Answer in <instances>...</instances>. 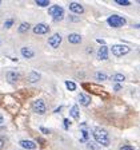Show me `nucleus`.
<instances>
[{"label":"nucleus","instance_id":"obj_1","mask_svg":"<svg viewBox=\"0 0 140 150\" xmlns=\"http://www.w3.org/2000/svg\"><path fill=\"white\" fill-rule=\"evenodd\" d=\"M93 138L99 145L102 146H108L109 145V135L107 133V130L102 127H95L93 129Z\"/></svg>","mask_w":140,"mask_h":150},{"label":"nucleus","instance_id":"obj_2","mask_svg":"<svg viewBox=\"0 0 140 150\" xmlns=\"http://www.w3.org/2000/svg\"><path fill=\"white\" fill-rule=\"evenodd\" d=\"M48 15L52 16L55 23H59L60 20H63V18H64V9L60 6H51L50 9H48Z\"/></svg>","mask_w":140,"mask_h":150},{"label":"nucleus","instance_id":"obj_3","mask_svg":"<svg viewBox=\"0 0 140 150\" xmlns=\"http://www.w3.org/2000/svg\"><path fill=\"white\" fill-rule=\"evenodd\" d=\"M83 86L87 88V90H90L92 94H96V95H100V97L108 98V93L103 90V87H100V86H96V84H91V83H84Z\"/></svg>","mask_w":140,"mask_h":150},{"label":"nucleus","instance_id":"obj_4","mask_svg":"<svg viewBox=\"0 0 140 150\" xmlns=\"http://www.w3.org/2000/svg\"><path fill=\"white\" fill-rule=\"evenodd\" d=\"M107 23H108L109 27L118 28V27H121V25L125 24V19L119 16V15H111L108 19H107Z\"/></svg>","mask_w":140,"mask_h":150},{"label":"nucleus","instance_id":"obj_5","mask_svg":"<svg viewBox=\"0 0 140 150\" xmlns=\"http://www.w3.org/2000/svg\"><path fill=\"white\" fill-rule=\"evenodd\" d=\"M111 51L115 56H124L130 52V47L125 46V44H113Z\"/></svg>","mask_w":140,"mask_h":150},{"label":"nucleus","instance_id":"obj_6","mask_svg":"<svg viewBox=\"0 0 140 150\" xmlns=\"http://www.w3.org/2000/svg\"><path fill=\"white\" fill-rule=\"evenodd\" d=\"M32 109H34V111L36 112V114L41 115V114L46 112L47 107H46V103H44L43 99H36L34 103H32Z\"/></svg>","mask_w":140,"mask_h":150},{"label":"nucleus","instance_id":"obj_7","mask_svg":"<svg viewBox=\"0 0 140 150\" xmlns=\"http://www.w3.org/2000/svg\"><path fill=\"white\" fill-rule=\"evenodd\" d=\"M50 32V25L46 24V23H39L34 27V34L36 35H44Z\"/></svg>","mask_w":140,"mask_h":150},{"label":"nucleus","instance_id":"obj_8","mask_svg":"<svg viewBox=\"0 0 140 150\" xmlns=\"http://www.w3.org/2000/svg\"><path fill=\"white\" fill-rule=\"evenodd\" d=\"M62 40L63 38L60 34H53L52 36H50V39H48V44H50L52 48H57V47L62 44Z\"/></svg>","mask_w":140,"mask_h":150},{"label":"nucleus","instance_id":"obj_9","mask_svg":"<svg viewBox=\"0 0 140 150\" xmlns=\"http://www.w3.org/2000/svg\"><path fill=\"white\" fill-rule=\"evenodd\" d=\"M69 9H71V12L76 13V15H81L84 12V7L79 3H71L69 4Z\"/></svg>","mask_w":140,"mask_h":150},{"label":"nucleus","instance_id":"obj_10","mask_svg":"<svg viewBox=\"0 0 140 150\" xmlns=\"http://www.w3.org/2000/svg\"><path fill=\"white\" fill-rule=\"evenodd\" d=\"M6 76H7V82L13 84L19 81V76H20V75H19V72H16V71H8Z\"/></svg>","mask_w":140,"mask_h":150},{"label":"nucleus","instance_id":"obj_11","mask_svg":"<svg viewBox=\"0 0 140 150\" xmlns=\"http://www.w3.org/2000/svg\"><path fill=\"white\" fill-rule=\"evenodd\" d=\"M19 145H20L22 147H24V149H27V150H34V149H36V144H35V142H32V141L22 139L20 142H19Z\"/></svg>","mask_w":140,"mask_h":150},{"label":"nucleus","instance_id":"obj_12","mask_svg":"<svg viewBox=\"0 0 140 150\" xmlns=\"http://www.w3.org/2000/svg\"><path fill=\"white\" fill-rule=\"evenodd\" d=\"M78 99H79V103H80L81 106H88L91 103V97L90 95H87V94H79V97H78Z\"/></svg>","mask_w":140,"mask_h":150},{"label":"nucleus","instance_id":"obj_13","mask_svg":"<svg viewBox=\"0 0 140 150\" xmlns=\"http://www.w3.org/2000/svg\"><path fill=\"white\" fill-rule=\"evenodd\" d=\"M97 58L102 60L108 59V48H107V46H102L99 48V51H97Z\"/></svg>","mask_w":140,"mask_h":150},{"label":"nucleus","instance_id":"obj_14","mask_svg":"<svg viewBox=\"0 0 140 150\" xmlns=\"http://www.w3.org/2000/svg\"><path fill=\"white\" fill-rule=\"evenodd\" d=\"M67 39H68V42L71 44H79L81 40H83L81 35H79V34H69Z\"/></svg>","mask_w":140,"mask_h":150},{"label":"nucleus","instance_id":"obj_15","mask_svg":"<svg viewBox=\"0 0 140 150\" xmlns=\"http://www.w3.org/2000/svg\"><path fill=\"white\" fill-rule=\"evenodd\" d=\"M22 55L24 56V58H27V59H31V58L35 56V51L32 50L31 47H23L22 48Z\"/></svg>","mask_w":140,"mask_h":150},{"label":"nucleus","instance_id":"obj_16","mask_svg":"<svg viewBox=\"0 0 140 150\" xmlns=\"http://www.w3.org/2000/svg\"><path fill=\"white\" fill-rule=\"evenodd\" d=\"M69 115H71L74 119H79V118H80V109H79L78 105L72 106V109L69 110Z\"/></svg>","mask_w":140,"mask_h":150},{"label":"nucleus","instance_id":"obj_17","mask_svg":"<svg viewBox=\"0 0 140 150\" xmlns=\"http://www.w3.org/2000/svg\"><path fill=\"white\" fill-rule=\"evenodd\" d=\"M39 79H40V74L36 71H32L28 75V82L29 83H36V82H39Z\"/></svg>","mask_w":140,"mask_h":150},{"label":"nucleus","instance_id":"obj_18","mask_svg":"<svg viewBox=\"0 0 140 150\" xmlns=\"http://www.w3.org/2000/svg\"><path fill=\"white\" fill-rule=\"evenodd\" d=\"M31 28V24L29 23H27V22H24V23H22V24L19 25V28H18V31H19V34H24V32H28V30Z\"/></svg>","mask_w":140,"mask_h":150},{"label":"nucleus","instance_id":"obj_19","mask_svg":"<svg viewBox=\"0 0 140 150\" xmlns=\"http://www.w3.org/2000/svg\"><path fill=\"white\" fill-rule=\"evenodd\" d=\"M88 141V130L85 127L81 129V138H80V142H87Z\"/></svg>","mask_w":140,"mask_h":150},{"label":"nucleus","instance_id":"obj_20","mask_svg":"<svg viewBox=\"0 0 140 150\" xmlns=\"http://www.w3.org/2000/svg\"><path fill=\"white\" fill-rule=\"evenodd\" d=\"M125 76L123 74H115L113 76H112V81L113 82H124Z\"/></svg>","mask_w":140,"mask_h":150},{"label":"nucleus","instance_id":"obj_21","mask_svg":"<svg viewBox=\"0 0 140 150\" xmlns=\"http://www.w3.org/2000/svg\"><path fill=\"white\" fill-rule=\"evenodd\" d=\"M65 86H67V88H68L69 91H75V90H76V83H75V82L65 81Z\"/></svg>","mask_w":140,"mask_h":150},{"label":"nucleus","instance_id":"obj_22","mask_svg":"<svg viewBox=\"0 0 140 150\" xmlns=\"http://www.w3.org/2000/svg\"><path fill=\"white\" fill-rule=\"evenodd\" d=\"M96 79L97 81H100V82H104V81H107V75L104 74V72H96Z\"/></svg>","mask_w":140,"mask_h":150},{"label":"nucleus","instance_id":"obj_23","mask_svg":"<svg viewBox=\"0 0 140 150\" xmlns=\"http://www.w3.org/2000/svg\"><path fill=\"white\" fill-rule=\"evenodd\" d=\"M36 4L39 7H48L50 6V0H36Z\"/></svg>","mask_w":140,"mask_h":150},{"label":"nucleus","instance_id":"obj_24","mask_svg":"<svg viewBox=\"0 0 140 150\" xmlns=\"http://www.w3.org/2000/svg\"><path fill=\"white\" fill-rule=\"evenodd\" d=\"M116 4H119V6H130L131 1L130 0H115Z\"/></svg>","mask_w":140,"mask_h":150},{"label":"nucleus","instance_id":"obj_25","mask_svg":"<svg viewBox=\"0 0 140 150\" xmlns=\"http://www.w3.org/2000/svg\"><path fill=\"white\" fill-rule=\"evenodd\" d=\"M13 25V19H8V20H6V23H4V28H11Z\"/></svg>","mask_w":140,"mask_h":150},{"label":"nucleus","instance_id":"obj_26","mask_svg":"<svg viewBox=\"0 0 140 150\" xmlns=\"http://www.w3.org/2000/svg\"><path fill=\"white\" fill-rule=\"evenodd\" d=\"M120 150H135V147L130 146V145H124V146H121Z\"/></svg>","mask_w":140,"mask_h":150},{"label":"nucleus","instance_id":"obj_27","mask_svg":"<svg viewBox=\"0 0 140 150\" xmlns=\"http://www.w3.org/2000/svg\"><path fill=\"white\" fill-rule=\"evenodd\" d=\"M40 130H41V133H43V134H50V133H51V131L48 130V129H47V127H44V126H41V127H40Z\"/></svg>","mask_w":140,"mask_h":150},{"label":"nucleus","instance_id":"obj_28","mask_svg":"<svg viewBox=\"0 0 140 150\" xmlns=\"http://www.w3.org/2000/svg\"><path fill=\"white\" fill-rule=\"evenodd\" d=\"M64 127L65 129L69 127V119H64Z\"/></svg>","mask_w":140,"mask_h":150},{"label":"nucleus","instance_id":"obj_29","mask_svg":"<svg viewBox=\"0 0 140 150\" xmlns=\"http://www.w3.org/2000/svg\"><path fill=\"white\" fill-rule=\"evenodd\" d=\"M113 87H115V90H116V91H119V90L121 88V84H120V83H116L115 86H113Z\"/></svg>","mask_w":140,"mask_h":150},{"label":"nucleus","instance_id":"obj_30","mask_svg":"<svg viewBox=\"0 0 140 150\" xmlns=\"http://www.w3.org/2000/svg\"><path fill=\"white\" fill-rule=\"evenodd\" d=\"M3 147H4V141L1 139V138H0V150L3 149Z\"/></svg>","mask_w":140,"mask_h":150},{"label":"nucleus","instance_id":"obj_31","mask_svg":"<svg viewBox=\"0 0 140 150\" xmlns=\"http://www.w3.org/2000/svg\"><path fill=\"white\" fill-rule=\"evenodd\" d=\"M4 122V118H3V115H1V114H0V125H1V123H3Z\"/></svg>","mask_w":140,"mask_h":150}]
</instances>
